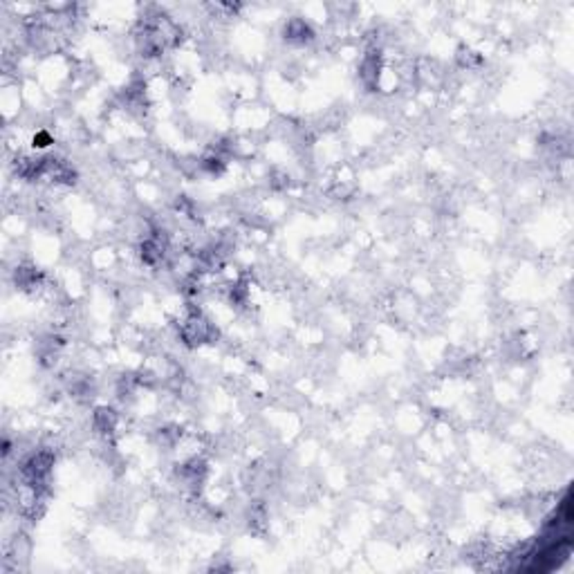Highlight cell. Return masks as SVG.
<instances>
[{
  "mask_svg": "<svg viewBox=\"0 0 574 574\" xmlns=\"http://www.w3.org/2000/svg\"><path fill=\"white\" fill-rule=\"evenodd\" d=\"M209 332H211L209 323L198 315H191L184 321V325H182V336H184V341H189V344H202L209 336Z\"/></svg>",
  "mask_w": 574,
  "mask_h": 574,
  "instance_id": "6da1fadb",
  "label": "cell"
}]
</instances>
